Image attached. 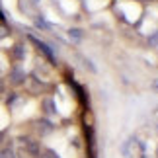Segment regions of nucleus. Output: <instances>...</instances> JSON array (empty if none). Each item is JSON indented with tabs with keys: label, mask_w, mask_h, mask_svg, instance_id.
I'll list each match as a JSON object with an SVG mask.
<instances>
[{
	"label": "nucleus",
	"mask_w": 158,
	"mask_h": 158,
	"mask_svg": "<svg viewBox=\"0 0 158 158\" xmlns=\"http://www.w3.org/2000/svg\"><path fill=\"white\" fill-rule=\"evenodd\" d=\"M29 41H31V43H33L35 47H37V49H39L41 53H43L47 59L51 60V63H55V57H53V51H51V47H47L45 43H41V41H39V39H35L33 35H29Z\"/></svg>",
	"instance_id": "1"
},
{
	"label": "nucleus",
	"mask_w": 158,
	"mask_h": 158,
	"mask_svg": "<svg viewBox=\"0 0 158 158\" xmlns=\"http://www.w3.org/2000/svg\"><path fill=\"white\" fill-rule=\"evenodd\" d=\"M10 78H12V82H14V84H20V82L26 80V76H23V72H22V70H14Z\"/></svg>",
	"instance_id": "2"
},
{
	"label": "nucleus",
	"mask_w": 158,
	"mask_h": 158,
	"mask_svg": "<svg viewBox=\"0 0 158 158\" xmlns=\"http://www.w3.org/2000/svg\"><path fill=\"white\" fill-rule=\"evenodd\" d=\"M0 158H14V150L12 148H2L0 150Z\"/></svg>",
	"instance_id": "3"
},
{
	"label": "nucleus",
	"mask_w": 158,
	"mask_h": 158,
	"mask_svg": "<svg viewBox=\"0 0 158 158\" xmlns=\"http://www.w3.org/2000/svg\"><path fill=\"white\" fill-rule=\"evenodd\" d=\"M69 35H70L72 39L80 41V35H82V31H80V29H70V31H69Z\"/></svg>",
	"instance_id": "4"
},
{
	"label": "nucleus",
	"mask_w": 158,
	"mask_h": 158,
	"mask_svg": "<svg viewBox=\"0 0 158 158\" xmlns=\"http://www.w3.org/2000/svg\"><path fill=\"white\" fill-rule=\"evenodd\" d=\"M45 109H47V111H53V102H51V100L45 102Z\"/></svg>",
	"instance_id": "5"
},
{
	"label": "nucleus",
	"mask_w": 158,
	"mask_h": 158,
	"mask_svg": "<svg viewBox=\"0 0 158 158\" xmlns=\"http://www.w3.org/2000/svg\"><path fill=\"white\" fill-rule=\"evenodd\" d=\"M23 53H22V47H16V59H22Z\"/></svg>",
	"instance_id": "6"
}]
</instances>
